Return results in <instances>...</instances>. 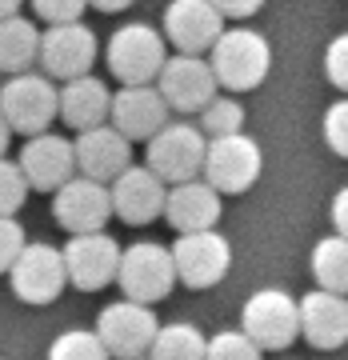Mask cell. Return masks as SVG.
Masks as SVG:
<instances>
[{"label":"cell","instance_id":"6da1fadb","mask_svg":"<svg viewBox=\"0 0 348 360\" xmlns=\"http://www.w3.org/2000/svg\"><path fill=\"white\" fill-rule=\"evenodd\" d=\"M208 65L217 72L220 89L252 92V89L264 84V77H269L272 49L257 28L236 25V28H224V32H220V40L212 44V52H208Z\"/></svg>","mask_w":348,"mask_h":360},{"label":"cell","instance_id":"7a4b0ae2","mask_svg":"<svg viewBox=\"0 0 348 360\" xmlns=\"http://www.w3.org/2000/svg\"><path fill=\"white\" fill-rule=\"evenodd\" d=\"M104 65L120 84H153L168 65V40L153 25H120L104 44Z\"/></svg>","mask_w":348,"mask_h":360},{"label":"cell","instance_id":"3957f363","mask_svg":"<svg viewBox=\"0 0 348 360\" xmlns=\"http://www.w3.org/2000/svg\"><path fill=\"white\" fill-rule=\"evenodd\" d=\"M0 116L20 136H40L60 116V89L44 72H20L0 84Z\"/></svg>","mask_w":348,"mask_h":360},{"label":"cell","instance_id":"277c9868","mask_svg":"<svg viewBox=\"0 0 348 360\" xmlns=\"http://www.w3.org/2000/svg\"><path fill=\"white\" fill-rule=\"evenodd\" d=\"M176 260H172V248L156 245V240H136L120 252V272H116V284L124 300H136V304H156L165 300L172 288H176Z\"/></svg>","mask_w":348,"mask_h":360},{"label":"cell","instance_id":"5b68a950","mask_svg":"<svg viewBox=\"0 0 348 360\" xmlns=\"http://www.w3.org/2000/svg\"><path fill=\"white\" fill-rule=\"evenodd\" d=\"M240 328L260 352H284L300 336V300L284 288H257L245 300Z\"/></svg>","mask_w":348,"mask_h":360},{"label":"cell","instance_id":"8992f818","mask_svg":"<svg viewBox=\"0 0 348 360\" xmlns=\"http://www.w3.org/2000/svg\"><path fill=\"white\" fill-rule=\"evenodd\" d=\"M205 153H208V136L200 132V124L168 120L148 141V168L172 188V184L196 180L205 172Z\"/></svg>","mask_w":348,"mask_h":360},{"label":"cell","instance_id":"52a82bcc","mask_svg":"<svg viewBox=\"0 0 348 360\" xmlns=\"http://www.w3.org/2000/svg\"><path fill=\"white\" fill-rule=\"evenodd\" d=\"M101 56V40L84 20L72 25H49L40 37V68L49 80H80L92 77V65Z\"/></svg>","mask_w":348,"mask_h":360},{"label":"cell","instance_id":"ba28073f","mask_svg":"<svg viewBox=\"0 0 348 360\" xmlns=\"http://www.w3.org/2000/svg\"><path fill=\"white\" fill-rule=\"evenodd\" d=\"M260 168H264L260 144L252 141L248 132H236V136L208 141L205 172H200V176H205L220 196H236V193H248V188L257 184Z\"/></svg>","mask_w":348,"mask_h":360},{"label":"cell","instance_id":"9c48e42d","mask_svg":"<svg viewBox=\"0 0 348 360\" xmlns=\"http://www.w3.org/2000/svg\"><path fill=\"white\" fill-rule=\"evenodd\" d=\"M112 188L101 180L89 176H72L52 193V220L68 232V236H84V232H104V224L112 220Z\"/></svg>","mask_w":348,"mask_h":360},{"label":"cell","instance_id":"30bf717a","mask_svg":"<svg viewBox=\"0 0 348 360\" xmlns=\"http://www.w3.org/2000/svg\"><path fill=\"white\" fill-rule=\"evenodd\" d=\"M8 284H13V292L20 296L25 304H52L68 284L65 252L44 245V240L25 245V252H20L16 264L8 269Z\"/></svg>","mask_w":348,"mask_h":360},{"label":"cell","instance_id":"8fae6325","mask_svg":"<svg viewBox=\"0 0 348 360\" xmlns=\"http://www.w3.org/2000/svg\"><path fill=\"white\" fill-rule=\"evenodd\" d=\"M156 89H160V96L168 101V108L172 112H205L208 104L217 101V72H212V65H208L205 56H184V52H176V56H168V65L160 68V77H156Z\"/></svg>","mask_w":348,"mask_h":360},{"label":"cell","instance_id":"7c38bea8","mask_svg":"<svg viewBox=\"0 0 348 360\" xmlns=\"http://www.w3.org/2000/svg\"><path fill=\"white\" fill-rule=\"evenodd\" d=\"M160 324H156L148 304L136 300H116L96 316V336L104 340V348L112 352V360H132V356H148Z\"/></svg>","mask_w":348,"mask_h":360},{"label":"cell","instance_id":"4fadbf2b","mask_svg":"<svg viewBox=\"0 0 348 360\" xmlns=\"http://www.w3.org/2000/svg\"><path fill=\"white\" fill-rule=\"evenodd\" d=\"M172 260H176V276L184 288H212L232 269V245L217 229L188 232V236H176Z\"/></svg>","mask_w":348,"mask_h":360},{"label":"cell","instance_id":"5bb4252c","mask_svg":"<svg viewBox=\"0 0 348 360\" xmlns=\"http://www.w3.org/2000/svg\"><path fill=\"white\" fill-rule=\"evenodd\" d=\"M16 165L25 168L28 188H37V193H60L68 180L77 176V144L68 141V136H60V132H40V136H28L25 141Z\"/></svg>","mask_w":348,"mask_h":360},{"label":"cell","instance_id":"9a60e30c","mask_svg":"<svg viewBox=\"0 0 348 360\" xmlns=\"http://www.w3.org/2000/svg\"><path fill=\"white\" fill-rule=\"evenodd\" d=\"M60 252H65L68 284H77L80 292H101L104 284L116 281L124 248L108 232H84V236H68V245Z\"/></svg>","mask_w":348,"mask_h":360},{"label":"cell","instance_id":"2e32d148","mask_svg":"<svg viewBox=\"0 0 348 360\" xmlns=\"http://www.w3.org/2000/svg\"><path fill=\"white\" fill-rule=\"evenodd\" d=\"M165 40L184 56H205L224 32V16L212 8V0H172L165 8Z\"/></svg>","mask_w":348,"mask_h":360},{"label":"cell","instance_id":"e0dca14e","mask_svg":"<svg viewBox=\"0 0 348 360\" xmlns=\"http://www.w3.org/2000/svg\"><path fill=\"white\" fill-rule=\"evenodd\" d=\"M172 120V108L156 84H120L112 92V116L108 124L124 132L129 141H153L156 132Z\"/></svg>","mask_w":348,"mask_h":360},{"label":"cell","instance_id":"ac0fdd59","mask_svg":"<svg viewBox=\"0 0 348 360\" xmlns=\"http://www.w3.org/2000/svg\"><path fill=\"white\" fill-rule=\"evenodd\" d=\"M112 188V212L124 224H153L156 217H165V200H168V184L156 176L148 165H132L129 172L108 184Z\"/></svg>","mask_w":348,"mask_h":360},{"label":"cell","instance_id":"d6986e66","mask_svg":"<svg viewBox=\"0 0 348 360\" xmlns=\"http://www.w3.org/2000/svg\"><path fill=\"white\" fill-rule=\"evenodd\" d=\"M77 172L89 180H101V184H112L120 172L132 168V141L124 132H116L112 124H101V129L77 132Z\"/></svg>","mask_w":348,"mask_h":360},{"label":"cell","instance_id":"ffe728a7","mask_svg":"<svg viewBox=\"0 0 348 360\" xmlns=\"http://www.w3.org/2000/svg\"><path fill=\"white\" fill-rule=\"evenodd\" d=\"M220 212H224V205H220V193L208 184L205 176L184 180V184H172V188H168L165 220H168L176 232H181V236H188V232L217 229Z\"/></svg>","mask_w":348,"mask_h":360},{"label":"cell","instance_id":"44dd1931","mask_svg":"<svg viewBox=\"0 0 348 360\" xmlns=\"http://www.w3.org/2000/svg\"><path fill=\"white\" fill-rule=\"evenodd\" d=\"M300 336L312 348L333 352L348 340V296L328 292V288H312L300 296Z\"/></svg>","mask_w":348,"mask_h":360},{"label":"cell","instance_id":"7402d4cb","mask_svg":"<svg viewBox=\"0 0 348 360\" xmlns=\"http://www.w3.org/2000/svg\"><path fill=\"white\" fill-rule=\"evenodd\" d=\"M108 116H112V92H108L104 80L80 77L60 84V120L68 129L77 132L101 129V124H108Z\"/></svg>","mask_w":348,"mask_h":360},{"label":"cell","instance_id":"603a6c76","mask_svg":"<svg viewBox=\"0 0 348 360\" xmlns=\"http://www.w3.org/2000/svg\"><path fill=\"white\" fill-rule=\"evenodd\" d=\"M40 37L44 32L28 16L0 20V72H8V77L32 72V65L40 60Z\"/></svg>","mask_w":348,"mask_h":360},{"label":"cell","instance_id":"cb8c5ba5","mask_svg":"<svg viewBox=\"0 0 348 360\" xmlns=\"http://www.w3.org/2000/svg\"><path fill=\"white\" fill-rule=\"evenodd\" d=\"M205 356H208V336L196 324L184 321L160 324V333L148 348V360H205Z\"/></svg>","mask_w":348,"mask_h":360},{"label":"cell","instance_id":"d4e9b609","mask_svg":"<svg viewBox=\"0 0 348 360\" xmlns=\"http://www.w3.org/2000/svg\"><path fill=\"white\" fill-rule=\"evenodd\" d=\"M312 276H316L321 288L348 296V236L333 232L312 248Z\"/></svg>","mask_w":348,"mask_h":360},{"label":"cell","instance_id":"484cf974","mask_svg":"<svg viewBox=\"0 0 348 360\" xmlns=\"http://www.w3.org/2000/svg\"><path fill=\"white\" fill-rule=\"evenodd\" d=\"M49 360H112V352L104 348L96 328H68L52 340Z\"/></svg>","mask_w":348,"mask_h":360},{"label":"cell","instance_id":"4316f807","mask_svg":"<svg viewBox=\"0 0 348 360\" xmlns=\"http://www.w3.org/2000/svg\"><path fill=\"white\" fill-rule=\"evenodd\" d=\"M200 132H205L208 141H220V136H236V132H245V108H240V101H232V96H217V101L200 112Z\"/></svg>","mask_w":348,"mask_h":360},{"label":"cell","instance_id":"83f0119b","mask_svg":"<svg viewBox=\"0 0 348 360\" xmlns=\"http://www.w3.org/2000/svg\"><path fill=\"white\" fill-rule=\"evenodd\" d=\"M25 196H28L25 168L4 156L0 160V217H16V208H25Z\"/></svg>","mask_w":348,"mask_h":360},{"label":"cell","instance_id":"f1b7e54d","mask_svg":"<svg viewBox=\"0 0 348 360\" xmlns=\"http://www.w3.org/2000/svg\"><path fill=\"white\" fill-rule=\"evenodd\" d=\"M205 360H264V356H260V348L245 336V328H228V333H217L208 340Z\"/></svg>","mask_w":348,"mask_h":360},{"label":"cell","instance_id":"f546056e","mask_svg":"<svg viewBox=\"0 0 348 360\" xmlns=\"http://www.w3.org/2000/svg\"><path fill=\"white\" fill-rule=\"evenodd\" d=\"M324 141H328V148L336 156L348 160V96L328 104V112H324Z\"/></svg>","mask_w":348,"mask_h":360},{"label":"cell","instance_id":"4dcf8cb0","mask_svg":"<svg viewBox=\"0 0 348 360\" xmlns=\"http://www.w3.org/2000/svg\"><path fill=\"white\" fill-rule=\"evenodd\" d=\"M25 229L16 217H0V276H8V269L16 264V257L25 252Z\"/></svg>","mask_w":348,"mask_h":360},{"label":"cell","instance_id":"1f68e13d","mask_svg":"<svg viewBox=\"0 0 348 360\" xmlns=\"http://www.w3.org/2000/svg\"><path fill=\"white\" fill-rule=\"evenodd\" d=\"M84 8H89V0H32V13L44 25H72L84 16Z\"/></svg>","mask_w":348,"mask_h":360},{"label":"cell","instance_id":"d6a6232c","mask_svg":"<svg viewBox=\"0 0 348 360\" xmlns=\"http://www.w3.org/2000/svg\"><path fill=\"white\" fill-rule=\"evenodd\" d=\"M324 72H328V80H333L340 92H348V32H340V37L324 49Z\"/></svg>","mask_w":348,"mask_h":360},{"label":"cell","instance_id":"836d02e7","mask_svg":"<svg viewBox=\"0 0 348 360\" xmlns=\"http://www.w3.org/2000/svg\"><path fill=\"white\" fill-rule=\"evenodd\" d=\"M212 8L224 20H248V16H257L264 8V0H212Z\"/></svg>","mask_w":348,"mask_h":360},{"label":"cell","instance_id":"e575fe53","mask_svg":"<svg viewBox=\"0 0 348 360\" xmlns=\"http://www.w3.org/2000/svg\"><path fill=\"white\" fill-rule=\"evenodd\" d=\"M328 217H333L336 236H348V184L333 196V205H328Z\"/></svg>","mask_w":348,"mask_h":360},{"label":"cell","instance_id":"d590c367","mask_svg":"<svg viewBox=\"0 0 348 360\" xmlns=\"http://www.w3.org/2000/svg\"><path fill=\"white\" fill-rule=\"evenodd\" d=\"M92 8H101V13H124V8H132L136 0H89Z\"/></svg>","mask_w":348,"mask_h":360},{"label":"cell","instance_id":"8d00e7d4","mask_svg":"<svg viewBox=\"0 0 348 360\" xmlns=\"http://www.w3.org/2000/svg\"><path fill=\"white\" fill-rule=\"evenodd\" d=\"M8 144H13V129H8V120L0 116V160H4V153H8Z\"/></svg>","mask_w":348,"mask_h":360},{"label":"cell","instance_id":"74e56055","mask_svg":"<svg viewBox=\"0 0 348 360\" xmlns=\"http://www.w3.org/2000/svg\"><path fill=\"white\" fill-rule=\"evenodd\" d=\"M20 4H25V0H0V20H8V16H20Z\"/></svg>","mask_w":348,"mask_h":360},{"label":"cell","instance_id":"f35d334b","mask_svg":"<svg viewBox=\"0 0 348 360\" xmlns=\"http://www.w3.org/2000/svg\"><path fill=\"white\" fill-rule=\"evenodd\" d=\"M132 360H148V356H132Z\"/></svg>","mask_w":348,"mask_h":360}]
</instances>
